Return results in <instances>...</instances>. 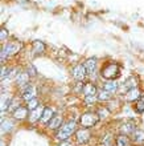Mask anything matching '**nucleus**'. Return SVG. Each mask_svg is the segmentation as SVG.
Returning <instances> with one entry per match:
<instances>
[{
	"instance_id": "nucleus-1",
	"label": "nucleus",
	"mask_w": 144,
	"mask_h": 146,
	"mask_svg": "<svg viewBox=\"0 0 144 146\" xmlns=\"http://www.w3.org/2000/svg\"><path fill=\"white\" fill-rule=\"evenodd\" d=\"M77 130V123L76 121H68L60 127L56 133V138L60 141H68L73 135V133Z\"/></svg>"
},
{
	"instance_id": "nucleus-2",
	"label": "nucleus",
	"mask_w": 144,
	"mask_h": 146,
	"mask_svg": "<svg viewBox=\"0 0 144 146\" xmlns=\"http://www.w3.org/2000/svg\"><path fill=\"white\" fill-rule=\"evenodd\" d=\"M120 74V66L118 62H107L103 65V68L101 69V76L106 80H115L116 77H119Z\"/></svg>"
},
{
	"instance_id": "nucleus-3",
	"label": "nucleus",
	"mask_w": 144,
	"mask_h": 146,
	"mask_svg": "<svg viewBox=\"0 0 144 146\" xmlns=\"http://www.w3.org/2000/svg\"><path fill=\"white\" fill-rule=\"evenodd\" d=\"M21 48H23V44L19 42V41H9V42H7V44L3 46V49H1V64L4 65L5 60H7L8 57L13 56V54H16L20 49H21Z\"/></svg>"
},
{
	"instance_id": "nucleus-4",
	"label": "nucleus",
	"mask_w": 144,
	"mask_h": 146,
	"mask_svg": "<svg viewBox=\"0 0 144 146\" xmlns=\"http://www.w3.org/2000/svg\"><path fill=\"white\" fill-rule=\"evenodd\" d=\"M99 121V117L95 113H91V111H87V113H84V114L81 115V126L82 127H93L97 125V122Z\"/></svg>"
},
{
	"instance_id": "nucleus-5",
	"label": "nucleus",
	"mask_w": 144,
	"mask_h": 146,
	"mask_svg": "<svg viewBox=\"0 0 144 146\" xmlns=\"http://www.w3.org/2000/svg\"><path fill=\"white\" fill-rule=\"evenodd\" d=\"M82 92H84L85 94V102L89 105H91L93 102H94L95 100V96L98 94V92H97V88H95L94 84H91V82H87V84H85L84 89H82Z\"/></svg>"
},
{
	"instance_id": "nucleus-6",
	"label": "nucleus",
	"mask_w": 144,
	"mask_h": 146,
	"mask_svg": "<svg viewBox=\"0 0 144 146\" xmlns=\"http://www.w3.org/2000/svg\"><path fill=\"white\" fill-rule=\"evenodd\" d=\"M76 137H77V142L85 145V143H87L89 141H90L91 133L87 127H82V129H80V130L76 131Z\"/></svg>"
},
{
	"instance_id": "nucleus-7",
	"label": "nucleus",
	"mask_w": 144,
	"mask_h": 146,
	"mask_svg": "<svg viewBox=\"0 0 144 146\" xmlns=\"http://www.w3.org/2000/svg\"><path fill=\"white\" fill-rule=\"evenodd\" d=\"M36 88L34 86H32V85H25L23 89V94H21V97H23L24 101H27V102H29L30 100H33V98H36Z\"/></svg>"
},
{
	"instance_id": "nucleus-8",
	"label": "nucleus",
	"mask_w": 144,
	"mask_h": 146,
	"mask_svg": "<svg viewBox=\"0 0 144 146\" xmlns=\"http://www.w3.org/2000/svg\"><path fill=\"white\" fill-rule=\"evenodd\" d=\"M86 74H87V70L85 68V65H82V64H78V65H76L73 68V77L76 80H80V81L84 80L86 77Z\"/></svg>"
},
{
	"instance_id": "nucleus-9",
	"label": "nucleus",
	"mask_w": 144,
	"mask_h": 146,
	"mask_svg": "<svg viewBox=\"0 0 144 146\" xmlns=\"http://www.w3.org/2000/svg\"><path fill=\"white\" fill-rule=\"evenodd\" d=\"M136 130V125L133 121H128V122L123 123L120 126V133L122 134H132L133 131Z\"/></svg>"
},
{
	"instance_id": "nucleus-10",
	"label": "nucleus",
	"mask_w": 144,
	"mask_h": 146,
	"mask_svg": "<svg viewBox=\"0 0 144 146\" xmlns=\"http://www.w3.org/2000/svg\"><path fill=\"white\" fill-rule=\"evenodd\" d=\"M48 126H49V129H60L61 126H62V115H53V118L49 121V123H48Z\"/></svg>"
},
{
	"instance_id": "nucleus-11",
	"label": "nucleus",
	"mask_w": 144,
	"mask_h": 146,
	"mask_svg": "<svg viewBox=\"0 0 144 146\" xmlns=\"http://www.w3.org/2000/svg\"><path fill=\"white\" fill-rule=\"evenodd\" d=\"M28 111H29V109L27 106H19V108L13 111V117L16 119H24V118H27Z\"/></svg>"
},
{
	"instance_id": "nucleus-12",
	"label": "nucleus",
	"mask_w": 144,
	"mask_h": 146,
	"mask_svg": "<svg viewBox=\"0 0 144 146\" xmlns=\"http://www.w3.org/2000/svg\"><path fill=\"white\" fill-rule=\"evenodd\" d=\"M140 97H141V94H140V92H139V89H137V88L131 89V90H128V92H127V94H126V98H127L128 101H131V102L137 101Z\"/></svg>"
},
{
	"instance_id": "nucleus-13",
	"label": "nucleus",
	"mask_w": 144,
	"mask_h": 146,
	"mask_svg": "<svg viewBox=\"0 0 144 146\" xmlns=\"http://www.w3.org/2000/svg\"><path fill=\"white\" fill-rule=\"evenodd\" d=\"M103 89L107 90V92H110L111 94H114L118 89H119V84H118L116 81H114V80H110V81H107V82H105Z\"/></svg>"
},
{
	"instance_id": "nucleus-14",
	"label": "nucleus",
	"mask_w": 144,
	"mask_h": 146,
	"mask_svg": "<svg viewBox=\"0 0 144 146\" xmlns=\"http://www.w3.org/2000/svg\"><path fill=\"white\" fill-rule=\"evenodd\" d=\"M116 146H131V139L127 137V134H119L115 139Z\"/></svg>"
},
{
	"instance_id": "nucleus-15",
	"label": "nucleus",
	"mask_w": 144,
	"mask_h": 146,
	"mask_svg": "<svg viewBox=\"0 0 144 146\" xmlns=\"http://www.w3.org/2000/svg\"><path fill=\"white\" fill-rule=\"evenodd\" d=\"M53 115H54V113H53V110H52V109H50V108H45V109H44V113H42V115H41L40 122H41V123H49V121L53 118Z\"/></svg>"
},
{
	"instance_id": "nucleus-16",
	"label": "nucleus",
	"mask_w": 144,
	"mask_h": 146,
	"mask_svg": "<svg viewBox=\"0 0 144 146\" xmlns=\"http://www.w3.org/2000/svg\"><path fill=\"white\" fill-rule=\"evenodd\" d=\"M44 109H45V108H44ZM44 109H42L41 106H38L37 109L32 110V114H30V117H29L30 122H36V121H38V122H40L41 115H42V113H44Z\"/></svg>"
},
{
	"instance_id": "nucleus-17",
	"label": "nucleus",
	"mask_w": 144,
	"mask_h": 146,
	"mask_svg": "<svg viewBox=\"0 0 144 146\" xmlns=\"http://www.w3.org/2000/svg\"><path fill=\"white\" fill-rule=\"evenodd\" d=\"M84 65H85V68H86L89 74L94 73L95 68H97V58H89V60H86V62H85Z\"/></svg>"
},
{
	"instance_id": "nucleus-18",
	"label": "nucleus",
	"mask_w": 144,
	"mask_h": 146,
	"mask_svg": "<svg viewBox=\"0 0 144 146\" xmlns=\"http://www.w3.org/2000/svg\"><path fill=\"white\" fill-rule=\"evenodd\" d=\"M132 142L135 143H144V130H135L132 133Z\"/></svg>"
},
{
	"instance_id": "nucleus-19",
	"label": "nucleus",
	"mask_w": 144,
	"mask_h": 146,
	"mask_svg": "<svg viewBox=\"0 0 144 146\" xmlns=\"http://www.w3.org/2000/svg\"><path fill=\"white\" fill-rule=\"evenodd\" d=\"M133 88H136V78L135 77H130L128 80L123 84V89H124L126 92H128V90H131Z\"/></svg>"
},
{
	"instance_id": "nucleus-20",
	"label": "nucleus",
	"mask_w": 144,
	"mask_h": 146,
	"mask_svg": "<svg viewBox=\"0 0 144 146\" xmlns=\"http://www.w3.org/2000/svg\"><path fill=\"white\" fill-rule=\"evenodd\" d=\"M33 52L34 54H40L45 52V44L42 41H33Z\"/></svg>"
},
{
	"instance_id": "nucleus-21",
	"label": "nucleus",
	"mask_w": 144,
	"mask_h": 146,
	"mask_svg": "<svg viewBox=\"0 0 144 146\" xmlns=\"http://www.w3.org/2000/svg\"><path fill=\"white\" fill-rule=\"evenodd\" d=\"M28 81H29V74L28 73H19V76H17V84H19V86L28 85Z\"/></svg>"
},
{
	"instance_id": "nucleus-22",
	"label": "nucleus",
	"mask_w": 144,
	"mask_h": 146,
	"mask_svg": "<svg viewBox=\"0 0 144 146\" xmlns=\"http://www.w3.org/2000/svg\"><path fill=\"white\" fill-rule=\"evenodd\" d=\"M133 108H135V110H136L137 113H143L144 111V96H141L140 98L135 102V106H133Z\"/></svg>"
},
{
	"instance_id": "nucleus-23",
	"label": "nucleus",
	"mask_w": 144,
	"mask_h": 146,
	"mask_svg": "<svg viewBox=\"0 0 144 146\" xmlns=\"http://www.w3.org/2000/svg\"><path fill=\"white\" fill-rule=\"evenodd\" d=\"M111 96H112V94H111L110 92L105 90V89H102V90L98 93V98H99L101 101H107V100H110Z\"/></svg>"
},
{
	"instance_id": "nucleus-24",
	"label": "nucleus",
	"mask_w": 144,
	"mask_h": 146,
	"mask_svg": "<svg viewBox=\"0 0 144 146\" xmlns=\"http://www.w3.org/2000/svg\"><path fill=\"white\" fill-rule=\"evenodd\" d=\"M38 100L37 98H33V100H30L29 102H27V108L29 109V111H32V110H34V109H37L38 108Z\"/></svg>"
},
{
	"instance_id": "nucleus-25",
	"label": "nucleus",
	"mask_w": 144,
	"mask_h": 146,
	"mask_svg": "<svg viewBox=\"0 0 144 146\" xmlns=\"http://www.w3.org/2000/svg\"><path fill=\"white\" fill-rule=\"evenodd\" d=\"M5 38H7V31H5V29H1V35H0V40H1V41H5Z\"/></svg>"
},
{
	"instance_id": "nucleus-26",
	"label": "nucleus",
	"mask_w": 144,
	"mask_h": 146,
	"mask_svg": "<svg viewBox=\"0 0 144 146\" xmlns=\"http://www.w3.org/2000/svg\"><path fill=\"white\" fill-rule=\"evenodd\" d=\"M29 70H30V73H29L30 76H36L37 72H36V69L33 68V65H28V72H29Z\"/></svg>"
},
{
	"instance_id": "nucleus-27",
	"label": "nucleus",
	"mask_w": 144,
	"mask_h": 146,
	"mask_svg": "<svg viewBox=\"0 0 144 146\" xmlns=\"http://www.w3.org/2000/svg\"><path fill=\"white\" fill-rule=\"evenodd\" d=\"M58 146H73V143L69 142V141H61V143Z\"/></svg>"
},
{
	"instance_id": "nucleus-28",
	"label": "nucleus",
	"mask_w": 144,
	"mask_h": 146,
	"mask_svg": "<svg viewBox=\"0 0 144 146\" xmlns=\"http://www.w3.org/2000/svg\"><path fill=\"white\" fill-rule=\"evenodd\" d=\"M1 146H4V142H1Z\"/></svg>"
}]
</instances>
